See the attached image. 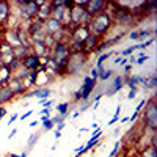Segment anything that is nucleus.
I'll use <instances>...</instances> for the list:
<instances>
[{
  "label": "nucleus",
  "instance_id": "obj_22",
  "mask_svg": "<svg viewBox=\"0 0 157 157\" xmlns=\"http://www.w3.org/2000/svg\"><path fill=\"white\" fill-rule=\"evenodd\" d=\"M39 135H41V134H39V132H35V134H32L30 137H29V140H27V149H25V151H32L33 148H35V145H36V143H38V140H39Z\"/></svg>",
  "mask_w": 157,
  "mask_h": 157
},
{
  "label": "nucleus",
  "instance_id": "obj_29",
  "mask_svg": "<svg viewBox=\"0 0 157 157\" xmlns=\"http://www.w3.org/2000/svg\"><path fill=\"white\" fill-rule=\"evenodd\" d=\"M120 148H121V143H120V141H116V143H115V146H113V149H112V152L109 154V157H115V155L118 154V151H120Z\"/></svg>",
  "mask_w": 157,
  "mask_h": 157
},
{
  "label": "nucleus",
  "instance_id": "obj_21",
  "mask_svg": "<svg viewBox=\"0 0 157 157\" xmlns=\"http://www.w3.org/2000/svg\"><path fill=\"white\" fill-rule=\"evenodd\" d=\"M71 104L69 102H61V104H57V115H68L69 116V113H71Z\"/></svg>",
  "mask_w": 157,
  "mask_h": 157
},
{
  "label": "nucleus",
  "instance_id": "obj_35",
  "mask_svg": "<svg viewBox=\"0 0 157 157\" xmlns=\"http://www.w3.org/2000/svg\"><path fill=\"white\" fill-rule=\"evenodd\" d=\"M54 102H55L54 99H47L46 102H43V107H44V109H52V105H54Z\"/></svg>",
  "mask_w": 157,
  "mask_h": 157
},
{
  "label": "nucleus",
  "instance_id": "obj_34",
  "mask_svg": "<svg viewBox=\"0 0 157 157\" xmlns=\"http://www.w3.org/2000/svg\"><path fill=\"white\" fill-rule=\"evenodd\" d=\"M98 75H99L98 69H96V68H91V71H90V77L93 78V80H98Z\"/></svg>",
  "mask_w": 157,
  "mask_h": 157
},
{
  "label": "nucleus",
  "instance_id": "obj_40",
  "mask_svg": "<svg viewBox=\"0 0 157 157\" xmlns=\"http://www.w3.org/2000/svg\"><path fill=\"white\" fill-rule=\"evenodd\" d=\"M138 115H140V113L134 112V115H132V116H129V121H130V123H134V121L137 120V118H138Z\"/></svg>",
  "mask_w": 157,
  "mask_h": 157
},
{
  "label": "nucleus",
  "instance_id": "obj_42",
  "mask_svg": "<svg viewBox=\"0 0 157 157\" xmlns=\"http://www.w3.org/2000/svg\"><path fill=\"white\" fill-rule=\"evenodd\" d=\"M127 121H129V116H124V118H121V120H120V124H124Z\"/></svg>",
  "mask_w": 157,
  "mask_h": 157
},
{
  "label": "nucleus",
  "instance_id": "obj_27",
  "mask_svg": "<svg viewBox=\"0 0 157 157\" xmlns=\"http://www.w3.org/2000/svg\"><path fill=\"white\" fill-rule=\"evenodd\" d=\"M137 93H138V88L137 86H132V88H129V93H127V96H126V99H135V96H137Z\"/></svg>",
  "mask_w": 157,
  "mask_h": 157
},
{
  "label": "nucleus",
  "instance_id": "obj_7",
  "mask_svg": "<svg viewBox=\"0 0 157 157\" xmlns=\"http://www.w3.org/2000/svg\"><path fill=\"white\" fill-rule=\"evenodd\" d=\"M123 88H124V77H123V75H113L112 83L102 91V94L107 96V98H110V96H115L116 93H120Z\"/></svg>",
  "mask_w": 157,
  "mask_h": 157
},
{
  "label": "nucleus",
  "instance_id": "obj_26",
  "mask_svg": "<svg viewBox=\"0 0 157 157\" xmlns=\"http://www.w3.org/2000/svg\"><path fill=\"white\" fill-rule=\"evenodd\" d=\"M68 118V115H55V116H50L52 123H54V126L60 124V123H64V120Z\"/></svg>",
  "mask_w": 157,
  "mask_h": 157
},
{
  "label": "nucleus",
  "instance_id": "obj_3",
  "mask_svg": "<svg viewBox=\"0 0 157 157\" xmlns=\"http://www.w3.org/2000/svg\"><path fill=\"white\" fill-rule=\"evenodd\" d=\"M143 121H145V126L151 130V132H155V129H157V104H155L154 98H149L146 101Z\"/></svg>",
  "mask_w": 157,
  "mask_h": 157
},
{
  "label": "nucleus",
  "instance_id": "obj_25",
  "mask_svg": "<svg viewBox=\"0 0 157 157\" xmlns=\"http://www.w3.org/2000/svg\"><path fill=\"white\" fill-rule=\"evenodd\" d=\"M141 157H157V148H154V146L145 148V151L141 152Z\"/></svg>",
  "mask_w": 157,
  "mask_h": 157
},
{
  "label": "nucleus",
  "instance_id": "obj_6",
  "mask_svg": "<svg viewBox=\"0 0 157 157\" xmlns=\"http://www.w3.org/2000/svg\"><path fill=\"white\" fill-rule=\"evenodd\" d=\"M105 8H107V2H104V0H88L85 11L90 17H94L105 11Z\"/></svg>",
  "mask_w": 157,
  "mask_h": 157
},
{
  "label": "nucleus",
  "instance_id": "obj_4",
  "mask_svg": "<svg viewBox=\"0 0 157 157\" xmlns=\"http://www.w3.org/2000/svg\"><path fill=\"white\" fill-rule=\"evenodd\" d=\"M98 88V80H93L90 75H85L83 77V82L80 85V88H78L77 91L80 93V101L86 102L90 101V96L94 93V90Z\"/></svg>",
  "mask_w": 157,
  "mask_h": 157
},
{
  "label": "nucleus",
  "instance_id": "obj_15",
  "mask_svg": "<svg viewBox=\"0 0 157 157\" xmlns=\"http://www.w3.org/2000/svg\"><path fill=\"white\" fill-rule=\"evenodd\" d=\"M52 16V11H50V3H49V0H46L44 2V5H41L39 6V10H38V19H41V21H46V19H49Z\"/></svg>",
  "mask_w": 157,
  "mask_h": 157
},
{
  "label": "nucleus",
  "instance_id": "obj_9",
  "mask_svg": "<svg viewBox=\"0 0 157 157\" xmlns=\"http://www.w3.org/2000/svg\"><path fill=\"white\" fill-rule=\"evenodd\" d=\"M49 96H50V88L49 86H39L33 91H27V93L24 94V98H27V99L38 98V102L41 104V105H43V102H46L49 99Z\"/></svg>",
  "mask_w": 157,
  "mask_h": 157
},
{
  "label": "nucleus",
  "instance_id": "obj_23",
  "mask_svg": "<svg viewBox=\"0 0 157 157\" xmlns=\"http://www.w3.org/2000/svg\"><path fill=\"white\" fill-rule=\"evenodd\" d=\"M39 123H41V126H43L44 130H50V129H54V127H55L50 118H46V116H41V121H39Z\"/></svg>",
  "mask_w": 157,
  "mask_h": 157
},
{
  "label": "nucleus",
  "instance_id": "obj_49",
  "mask_svg": "<svg viewBox=\"0 0 157 157\" xmlns=\"http://www.w3.org/2000/svg\"><path fill=\"white\" fill-rule=\"evenodd\" d=\"M78 115H80V113H78V112H74V113H72V118H77Z\"/></svg>",
  "mask_w": 157,
  "mask_h": 157
},
{
  "label": "nucleus",
  "instance_id": "obj_46",
  "mask_svg": "<svg viewBox=\"0 0 157 157\" xmlns=\"http://www.w3.org/2000/svg\"><path fill=\"white\" fill-rule=\"evenodd\" d=\"M27 154H29L27 151H24V152H21V154H19V157H27Z\"/></svg>",
  "mask_w": 157,
  "mask_h": 157
},
{
  "label": "nucleus",
  "instance_id": "obj_50",
  "mask_svg": "<svg viewBox=\"0 0 157 157\" xmlns=\"http://www.w3.org/2000/svg\"><path fill=\"white\" fill-rule=\"evenodd\" d=\"M6 157H8V155H6Z\"/></svg>",
  "mask_w": 157,
  "mask_h": 157
},
{
  "label": "nucleus",
  "instance_id": "obj_12",
  "mask_svg": "<svg viewBox=\"0 0 157 157\" xmlns=\"http://www.w3.org/2000/svg\"><path fill=\"white\" fill-rule=\"evenodd\" d=\"M99 43H101V36L90 33V36L86 38V41L83 43V54H86V55L88 54H93L94 49L99 46Z\"/></svg>",
  "mask_w": 157,
  "mask_h": 157
},
{
  "label": "nucleus",
  "instance_id": "obj_11",
  "mask_svg": "<svg viewBox=\"0 0 157 157\" xmlns=\"http://www.w3.org/2000/svg\"><path fill=\"white\" fill-rule=\"evenodd\" d=\"M21 63H22V68L24 69H27V71H36L38 68H39V58L35 55V54H30L29 55H25L22 60H21Z\"/></svg>",
  "mask_w": 157,
  "mask_h": 157
},
{
  "label": "nucleus",
  "instance_id": "obj_41",
  "mask_svg": "<svg viewBox=\"0 0 157 157\" xmlns=\"http://www.w3.org/2000/svg\"><path fill=\"white\" fill-rule=\"evenodd\" d=\"M16 134H17V129H13V130H11V134L8 135V140H11V138H13V137H14Z\"/></svg>",
  "mask_w": 157,
  "mask_h": 157
},
{
  "label": "nucleus",
  "instance_id": "obj_14",
  "mask_svg": "<svg viewBox=\"0 0 157 157\" xmlns=\"http://www.w3.org/2000/svg\"><path fill=\"white\" fill-rule=\"evenodd\" d=\"M13 78V72L6 64H0V86H5Z\"/></svg>",
  "mask_w": 157,
  "mask_h": 157
},
{
  "label": "nucleus",
  "instance_id": "obj_39",
  "mask_svg": "<svg viewBox=\"0 0 157 157\" xmlns=\"http://www.w3.org/2000/svg\"><path fill=\"white\" fill-rule=\"evenodd\" d=\"M64 126H66V123H60V124H57V129L55 130H57V132H61V130L64 129Z\"/></svg>",
  "mask_w": 157,
  "mask_h": 157
},
{
  "label": "nucleus",
  "instance_id": "obj_19",
  "mask_svg": "<svg viewBox=\"0 0 157 157\" xmlns=\"http://www.w3.org/2000/svg\"><path fill=\"white\" fill-rule=\"evenodd\" d=\"M115 55V50H109V52H104V54H101L99 57H98V60H96V69H99V68H102V64L105 63L107 60H110L112 57Z\"/></svg>",
  "mask_w": 157,
  "mask_h": 157
},
{
  "label": "nucleus",
  "instance_id": "obj_47",
  "mask_svg": "<svg viewBox=\"0 0 157 157\" xmlns=\"http://www.w3.org/2000/svg\"><path fill=\"white\" fill-rule=\"evenodd\" d=\"M91 127H93V129L96 130V129H99V124H98V123H93V126H91Z\"/></svg>",
  "mask_w": 157,
  "mask_h": 157
},
{
  "label": "nucleus",
  "instance_id": "obj_36",
  "mask_svg": "<svg viewBox=\"0 0 157 157\" xmlns=\"http://www.w3.org/2000/svg\"><path fill=\"white\" fill-rule=\"evenodd\" d=\"M17 118H19V115H17V113H13V115H11V118H10V121L6 123V126H11L13 123H14V121L17 120Z\"/></svg>",
  "mask_w": 157,
  "mask_h": 157
},
{
  "label": "nucleus",
  "instance_id": "obj_33",
  "mask_svg": "<svg viewBox=\"0 0 157 157\" xmlns=\"http://www.w3.org/2000/svg\"><path fill=\"white\" fill-rule=\"evenodd\" d=\"M154 39H155V36H151V38H148V39H146V41H143V43H141V44H143V47H145V49H146V47H149V46L154 43Z\"/></svg>",
  "mask_w": 157,
  "mask_h": 157
},
{
  "label": "nucleus",
  "instance_id": "obj_37",
  "mask_svg": "<svg viewBox=\"0 0 157 157\" xmlns=\"http://www.w3.org/2000/svg\"><path fill=\"white\" fill-rule=\"evenodd\" d=\"M32 115H33V110H29L27 113H24V115L19 118V120H21V121H24V120H27V118H29V116H32Z\"/></svg>",
  "mask_w": 157,
  "mask_h": 157
},
{
  "label": "nucleus",
  "instance_id": "obj_2",
  "mask_svg": "<svg viewBox=\"0 0 157 157\" xmlns=\"http://www.w3.org/2000/svg\"><path fill=\"white\" fill-rule=\"evenodd\" d=\"M88 60V55L83 52H75V54L69 55V61H68V68H66V75H74L78 74L85 69V63Z\"/></svg>",
  "mask_w": 157,
  "mask_h": 157
},
{
  "label": "nucleus",
  "instance_id": "obj_5",
  "mask_svg": "<svg viewBox=\"0 0 157 157\" xmlns=\"http://www.w3.org/2000/svg\"><path fill=\"white\" fill-rule=\"evenodd\" d=\"M44 32L47 36H52V38H55V41L60 38L61 32H63V24L54 17H49L44 21Z\"/></svg>",
  "mask_w": 157,
  "mask_h": 157
},
{
  "label": "nucleus",
  "instance_id": "obj_17",
  "mask_svg": "<svg viewBox=\"0 0 157 157\" xmlns=\"http://www.w3.org/2000/svg\"><path fill=\"white\" fill-rule=\"evenodd\" d=\"M13 98V93L10 91V88L5 85V86H0V107L3 105V104H6V102H10Z\"/></svg>",
  "mask_w": 157,
  "mask_h": 157
},
{
  "label": "nucleus",
  "instance_id": "obj_48",
  "mask_svg": "<svg viewBox=\"0 0 157 157\" xmlns=\"http://www.w3.org/2000/svg\"><path fill=\"white\" fill-rule=\"evenodd\" d=\"M8 157H19V154H14V152H11V154H8Z\"/></svg>",
  "mask_w": 157,
  "mask_h": 157
},
{
  "label": "nucleus",
  "instance_id": "obj_1",
  "mask_svg": "<svg viewBox=\"0 0 157 157\" xmlns=\"http://www.w3.org/2000/svg\"><path fill=\"white\" fill-rule=\"evenodd\" d=\"M113 19H112V16L109 14L107 11H104V13H101V14H98V16H94V17H91L90 19V22H88V29H90V32L93 33V35H98V36H104L105 35L112 27H113Z\"/></svg>",
  "mask_w": 157,
  "mask_h": 157
},
{
  "label": "nucleus",
  "instance_id": "obj_38",
  "mask_svg": "<svg viewBox=\"0 0 157 157\" xmlns=\"http://www.w3.org/2000/svg\"><path fill=\"white\" fill-rule=\"evenodd\" d=\"M6 113H8V110L2 105V107H0V120H2V118H5V116H6Z\"/></svg>",
  "mask_w": 157,
  "mask_h": 157
},
{
  "label": "nucleus",
  "instance_id": "obj_16",
  "mask_svg": "<svg viewBox=\"0 0 157 157\" xmlns=\"http://www.w3.org/2000/svg\"><path fill=\"white\" fill-rule=\"evenodd\" d=\"M155 86H157V75H155V72H151L149 75H146L143 88H145L146 91H154Z\"/></svg>",
  "mask_w": 157,
  "mask_h": 157
},
{
  "label": "nucleus",
  "instance_id": "obj_20",
  "mask_svg": "<svg viewBox=\"0 0 157 157\" xmlns=\"http://www.w3.org/2000/svg\"><path fill=\"white\" fill-rule=\"evenodd\" d=\"M30 47H25V46H17V47H13V52H14V57L22 60L25 55H29L30 54Z\"/></svg>",
  "mask_w": 157,
  "mask_h": 157
},
{
  "label": "nucleus",
  "instance_id": "obj_31",
  "mask_svg": "<svg viewBox=\"0 0 157 157\" xmlns=\"http://www.w3.org/2000/svg\"><path fill=\"white\" fill-rule=\"evenodd\" d=\"M129 39H132V41H138V30H132L129 35H127Z\"/></svg>",
  "mask_w": 157,
  "mask_h": 157
},
{
  "label": "nucleus",
  "instance_id": "obj_28",
  "mask_svg": "<svg viewBox=\"0 0 157 157\" xmlns=\"http://www.w3.org/2000/svg\"><path fill=\"white\" fill-rule=\"evenodd\" d=\"M91 105H93V102H91V101H86V102H83V105H80V109H78L77 112L82 115V113H83V112H86V110H88Z\"/></svg>",
  "mask_w": 157,
  "mask_h": 157
},
{
  "label": "nucleus",
  "instance_id": "obj_13",
  "mask_svg": "<svg viewBox=\"0 0 157 157\" xmlns=\"http://www.w3.org/2000/svg\"><path fill=\"white\" fill-rule=\"evenodd\" d=\"M6 86L10 88V91L13 93V96H24L25 93H27V88L22 85L21 80H17V78H14V77H13L11 80L6 83Z\"/></svg>",
  "mask_w": 157,
  "mask_h": 157
},
{
  "label": "nucleus",
  "instance_id": "obj_10",
  "mask_svg": "<svg viewBox=\"0 0 157 157\" xmlns=\"http://www.w3.org/2000/svg\"><path fill=\"white\" fill-rule=\"evenodd\" d=\"M13 14V8H11V2H5V0H0V27L11 19Z\"/></svg>",
  "mask_w": 157,
  "mask_h": 157
},
{
  "label": "nucleus",
  "instance_id": "obj_45",
  "mask_svg": "<svg viewBox=\"0 0 157 157\" xmlns=\"http://www.w3.org/2000/svg\"><path fill=\"white\" fill-rule=\"evenodd\" d=\"M55 138H57V140L61 138V132H57V130H55Z\"/></svg>",
  "mask_w": 157,
  "mask_h": 157
},
{
  "label": "nucleus",
  "instance_id": "obj_44",
  "mask_svg": "<svg viewBox=\"0 0 157 157\" xmlns=\"http://www.w3.org/2000/svg\"><path fill=\"white\" fill-rule=\"evenodd\" d=\"M38 123H39V121H32V123H29V126H30V127H36Z\"/></svg>",
  "mask_w": 157,
  "mask_h": 157
},
{
  "label": "nucleus",
  "instance_id": "obj_8",
  "mask_svg": "<svg viewBox=\"0 0 157 157\" xmlns=\"http://www.w3.org/2000/svg\"><path fill=\"white\" fill-rule=\"evenodd\" d=\"M90 29L88 25H78V27L72 29L71 33V43H77V44H83L86 41V38L90 36Z\"/></svg>",
  "mask_w": 157,
  "mask_h": 157
},
{
  "label": "nucleus",
  "instance_id": "obj_43",
  "mask_svg": "<svg viewBox=\"0 0 157 157\" xmlns=\"http://www.w3.org/2000/svg\"><path fill=\"white\" fill-rule=\"evenodd\" d=\"M130 69H132V64H126L124 66V72H129Z\"/></svg>",
  "mask_w": 157,
  "mask_h": 157
},
{
  "label": "nucleus",
  "instance_id": "obj_24",
  "mask_svg": "<svg viewBox=\"0 0 157 157\" xmlns=\"http://www.w3.org/2000/svg\"><path fill=\"white\" fill-rule=\"evenodd\" d=\"M149 58H151V57H149L148 54H145V52H140L138 57L135 58V64H138V66H143V64H145Z\"/></svg>",
  "mask_w": 157,
  "mask_h": 157
},
{
  "label": "nucleus",
  "instance_id": "obj_32",
  "mask_svg": "<svg viewBox=\"0 0 157 157\" xmlns=\"http://www.w3.org/2000/svg\"><path fill=\"white\" fill-rule=\"evenodd\" d=\"M50 113H52V109H44L43 107V110H39V115L46 116V118H50Z\"/></svg>",
  "mask_w": 157,
  "mask_h": 157
},
{
  "label": "nucleus",
  "instance_id": "obj_18",
  "mask_svg": "<svg viewBox=\"0 0 157 157\" xmlns=\"http://www.w3.org/2000/svg\"><path fill=\"white\" fill-rule=\"evenodd\" d=\"M98 72H99L98 80H101V82H107V80H110V78L115 75L113 74V69H110V68H99Z\"/></svg>",
  "mask_w": 157,
  "mask_h": 157
},
{
  "label": "nucleus",
  "instance_id": "obj_30",
  "mask_svg": "<svg viewBox=\"0 0 157 157\" xmlns=\"http://www.w3.org/2000/svg\"><path fill=\"white\" fill-rule=\"evenodd\" d=\"M146 101H148V99H141V101L138 102V105L135 107V112H137V113H140V112L143 110V107L146 105Z\"/></svg>",
  "mask_w": 157,
  "mask_h": 157
}]
</instances>
